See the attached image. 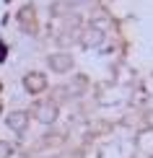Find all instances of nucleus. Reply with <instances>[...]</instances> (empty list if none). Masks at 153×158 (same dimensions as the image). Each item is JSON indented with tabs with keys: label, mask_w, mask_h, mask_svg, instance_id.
<instances>
[{
	"label": "nucleus",
	"mask_w": 153,
	"mask_h": 158,
	"mask_svg": "<svg viewBox=\"0 0 153 158\" xmlns=\"http://www.w3.org/2000/svg\"><path fill=\"white\" fill-rule=\"evenodd\" d=\"M34 117H36V122H42V124H52V122L57 119V104H52V101L36 104Z\"/></svg>",
	"instance_id": "obj_1"
},
{
	"label": "nucleus",
	"mask_w": 153,
	"mask_h": 158,
	"mask_svg": "<svg viewBox=\"0 0 153 158\" xmlns=\"http://www.w3.org/2000/svg\"><path fill=\"white\" fill-rule=\"evenodd\" d=\"M101 42H104V31L96 29V26H86V29L81 31V44H83V47L94 49V47H99Z\"/></svg>",
	"instance_id": "obj_2"
},
{
	"label": "nucleus",
	"mask_w": 153,
	"mask_h": 158,
	"mask_svg": "<svg viewBox=\"0 0 153 158\" xmlns=\"http://www.w3.org/2000/svg\"><path fill=\"white\" fill-rule=\"evenodd\" d=\"M49 68L55 70V73H68V70L73 68V57L68 55V52H55V55H49Z\"/></svg>",
	"instance_id": "obj_3"
},
{
	"label": "nucleus",
	"mask_w": 153,
	"mask_h": 158,
	"mask_svg": "<svg viewBox=\"0 0 153 158\" xmlns=\"http://www.w3.org/2000/svg\"><path fill=\"white\" fill-rule=\"evenodd\" d=\"M23 88L29 91V94H42V91L47 88V78L42 73H26L23 75Z\"/></svg>",
	"instance_id": "obj_4"
},
{
	"label": "nucleus",
	"mask_w": 153,
	"mask_h": 158,
	"mask_svg": "<svg viewBox=\"0 0 153 158\" xmlns=\"http://www.w3.org/2000/svg\"><path fill=\"white\" fill-rule=\"evenodd\" d=\"M18 23H21V29L26 34H34L36 31V16H34V8H31V5H23V8L18 10Z\"/></svg>",
	"instance_id": "obj_5"
},
{
	"label": "nucleus",
	"mask_w": 153,
	"mask_h": 158,
	"mask_svg": "<svg viewBox=\"0 0 153 158\" xmlns=\"http://www.w3.org/2000/svg\"><path fill=\"white\" fill-rule=\"evenodd\" d=\"M5 124H8L13 132H18V135H21L23 130H26V124H29V114H26V111H21V109H16V111H11V114H8Z\"/></svg>",
	"instance_id": "obj_6"
},
{
	"label": "nucleus",
	"mask_w": 153,
	"mask_h": 158,
	"mask_svg": "<svg viewBox=\"0 0 153 158\" xmlns=\"http://www.w3.org/2000/svg\"><path fill=\"white\" fill-rule=\"evenodd\" d=\"M94 26H96V29H101V31H106V29H109V18H106V16H96Z\"/></svg>",
	"instance_id": "obj_7"
},
{
	"label": "nucleus",
	"mask_w": 153,
	"mask_h": 158,
	"mask_svg": "<svg viewBox=\"0 0 153 158\" xmlns=\"http://www.w3.org/2000/svg\"><path fill=\"white\" fill-rule=\"evenodd\" d=\"M11 153H13L11 143H3V140H0V158H11Z\"/></svg>",
	"instance_id": "obj_8"
},
{
	"label": "nucleus",
	"mask_w": 153,
	"mask_h": 158,
	"mask_svg": "<svg viewBox=\"0 0 153 158\" xmlns=\"http://www.w3.org/2000/svg\"><path fill=\"white\" fill-rule=\"evenodd\" d=\"M83 85H86V78H83V75H78V78H75V88H70V91H75V94H78V96H81V94H83V91H86V88H83Z\"/></svg>",
	"instance_id": "obj_9"
}]
</instances>
